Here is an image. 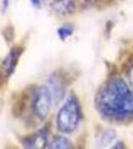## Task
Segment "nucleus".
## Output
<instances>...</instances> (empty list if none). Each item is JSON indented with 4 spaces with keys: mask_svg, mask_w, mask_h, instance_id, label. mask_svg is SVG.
Returning a JSON list of instances; mask_svg holds the SVG:
<instances>
[{
    "mask_svg": "<svg viewBox=\"0 0 133 149\" xmlns=\"http://www.w3.org/2000/svg\"><path fill=\"white\" fill-rule=\"evenodd\" d=\"M48 129L47 128H42L40 131H38L35 135H33L32 137H29L27 140L24 142L25 147L28 148H42L45 147V145L47 144L48 140Z\"/></svg>",
    "mask_w": 133,
    "mask_h": 149,
    "instance_id": "423d86ee",
    "label": "nucleus"
},
{
    "mask_svg": "<svg viewBox=\"0 0 133 149\" xmlns=\"http://www.w3.org/2000/svg\"><path fill=\"white\" fill-rule=\"evenodd\" d=\"M22 53H23L22 47L15 46L12 48L10 52L8 53V55L6 56L5 60L2 63L1 68H0V88L13 74Z\"/></svg>",
    "mask_w": 133,
    "mask_h": 149,
    "instance_id": "20e7f679",
    "label": "nucleus"
},
{
    "mask_svg": "<svg viewBox=\"0 0 133 149\" xmlns=\"http://www.w3.org/2000/svg\"><path fill=\"white\" fill-rule=\"evenodd\" d=\"M128 81H129V85L131 86L133 88V67L130 69V71L128 72Z\"/></svg>",
    "mask_w": 133,
    "mask_h": 149,
    "instance_id": "f8f14e48",
    "label": "nucleus"
},
{
    "mask_svg": "<svg viewBox=\"0 0 133 149\" xmlns=\"http://www.w3.org/2000/svg\"><path fill=\"white\" fill-rule=\"evenodd\" d=\"M2 35L3 37L5 38V40L7 42H11L14 38V30H13V27L12 26H7V27L4 29L3 32H2Z\"/></svg>",
    "mask_w": 133,
    "mask_h": 149,
    "instance_id": "9d476101",
    "label": "nucleus"
},
{
    "mask_svg": "<svg viewBox=\"0 0 133 149\" xmlns=\"http://www.w3.org/2000/svg\"><path fill=\"white\" fill-rule=\"evenodd\" d=\"M4 2V6H3V9L5 10V9L7 8V6H8V0H3Z\"/></svg>",
    "mask_w": 133,
    "mask_h": 149,
    "instance_id": "ddd939ff",
    "label": "nucleus"
},
{
    "mask_svg": "<svg viewBox=\"0 0 133 149\" xmlns=\"http://www.w3.org/2000/svg\"><path fill=\"white\" fill-rule=\"evenodd\" d=\"M52 9L62 16L71 15L76 11V0H55L52 3Z\"/></svg>",
    "mask_w": 133,
    "mask_h": 149,
    "instance_id": "39448f33",
    "label": "nucleus"
},
{
    "mask_svg": "<svg viewBox=\"0 0 133 149\" xmlns=\"http://www.w3.org/2000/svg\"><path fill=\"white\" fill-rule=\"evenodd\" d=\"M30 2H31V4L35 7V8L40 9L41 7L44 5L45 0H30Z\"/></svg>",
    "mask_w": 133,
    "mask_h": 149,
    "instance_id": "9b49d317",
    "label": "nucleus"
},
{
    "mask_svg": "<svg viewBox=\"0 0 133 149\" xmlns=\"http://www.w3.org/2000/svg\"><path fill=\"white\" fill-rule=\"evenodd\" d=\"M81 120V107L75 97H70L57 115V126L63 133H72Z\"/></svg>",
    "mask_w": 133,
    "mask_h": 149,
    "instance_id": "f03ea898",
    "label": "nucleus"
},
{
    "mask_svg": "<svg viewBox=\"0 0 133 149\" xmlns=\"http://www.w3.org/2000/svg\"><path fill=\"white\" fill-rule=\"evenodd\" d=\"M72 32H74V28L71 25H64L58 29V35H59L60 39L63 41H65L67 38L72 36Z\"/></svg>",
    "mask_w": 133,
    "mask_h": 149,
    "instance_id": "1a4fd4ad",
    "label": "nucleus"
},
{
    "mask_svg": "<svg viewBox=\"0 0 133 149\" xmlns=\"http://www.w3.org/2000/svg\"><path fill=\"white\" fill-rule=\"evenodd\" d=\"M49 88L53 95V97H54V102H58L62 100V97H64V84L61 81V79L58 78L56 76H53L52 78L50 79L49 81Z\"/></svg>",
    "mask_w": 133,
    "mask_h": 149,
    "instance_id": "0eeeda50",
    "label": "nucleus"
},
{
    "mask_svg": "<svg viewBox=\"0 0 133 149\" xmlns=\"http://www.w3.org/2000/svg\"><path fill=\"white\" fill-rule=\"evenodd\" d=\"M54 102V97L49 86H42L36 92L33 100V109L35 114L40 119L44 120L49 114V111Z\"/></svg>",
    "mask_w": 133,
    "mask_h": 149,
    "instance_id": "7ed1b4c3",
    "label": "nucleus"
},
{
    "mask_svg": "<svg viewBox=\"0 0 133 149\" xmlns=\"http://www.w3.org/2000/svg\"><path fill=\"white\" fill-rule=\"evenodd\" d=\"M96 103L104 116L125 118L133 114V91L122 80L113 79L100 92Z\"/></svg>",
    "mask_w": 133,
    "mask_h": 149,
    "instance_id": "f257e3e1",
    "label": "nucleus"
},
{
    "mask_svg": "<svg viewBox=\"0 0 133 149\" xmlns=\"http://www.w3.org/2000/svg\"><path fill=\"white\" fill-rule=\"evenodd\" d=\"M50 147L55 149H67L72 147V143L69 139L64 136H58L53 140Z\"/></svg>",
    "mask_w": 133,
    "mask_h": 149,
    "instance_id": "6e6552de",
    "label": "nucleus"
}]
</instances>
